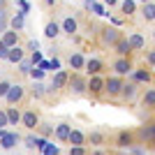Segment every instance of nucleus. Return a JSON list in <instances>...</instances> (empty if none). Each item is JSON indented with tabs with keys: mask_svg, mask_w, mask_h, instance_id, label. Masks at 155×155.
<instances>
[{
	"mask_svg": "<svg viewBox=\"0 0 155 155\" xmlns=\"http://www.w3.org/2000/svg\"><path fill=\"white\" fill-rule=\"evenodd\" d=\"M21 97H23V88H21V86H12L9 93H7V102H9V104H16Z\"/></svg>",
	"mask_w": 155,
	"mask_h": 155,
	"instance_id": "obj_1",
	"label": "nucleus"
},
{
	"mask_svg": "<svg viewBox=\"0 0 155 155\" xmlns=\"http://www.w3.org/2000/svg\"><path fill=\"white\" fill-rule=\"evenodd\" d=\"M19 141V137L16 134H12V132H5L2 134V139H0V146L2 148H14V143Z\"/></svg>",
	"mask_w": 155,
	"mask_h": 155,
	"instance_id": "obj_2",
	"label": "nucleus"
},
{
	"mask_svg": "<svg viewBox=\"0 0 155 155\" xmlns=\"http://www.w3.org/2000/svg\"><path fill=\"white\" fill-rule=\"evenodd\" d=\"M21 123L26 125V127H37V116H35V114H32V111H28V114H23V116H21Z\"/></svg>",
	"mask_w": 155,
	"mask_h": 155,
	"instance_id": "obj_3",
	"label": "nucleus"
},
{
	"mask_svg": "<svg viewBox=\"0 0 155 155\" xmlns=\"http://www.w3.org/2000/svg\"><path fill=\"white\" fill-rule=\"evenodd\" d=\"M21 58H23V51H21L19 46H12L9 53H7V60L9 63H21Z\"/></svg>",
	"mask_w": 155,
	"mask_h": 155,
	"instance_id": "obj_4",
	"label": "nucleus"
},
{
	"mask_svg": "<svg viewBox=\"0 0 155 155\" xmlns=\"http://www.w3.org/2000/svg\"><path fill=\"white\" fill-rule=\"evenodd\" d=\"M65 81H67V74H65V72H58V74L53 77L51 88H53V91H56V88H63V86H65Z\"/></svg>",
	"mask_w": 155,
	"mask_h": 155,
	"instance_id": "obj_5",
	"label": "nucleus"
},
{
	"mask_svg": "<svg viewBox=\"0 0 155 155\" xmlns=\"http://www.w3.org/2000/svg\"><path fill=\"white\" fill-rule=\"evenodd\" d=\"M104 86H107V91H109V93H118L120 88H123V84H120V79H109V81H107Z\"/></svg>",
	"mask_w": 155,
	"mask_h": 155,
	"instance_id": "obj_6",
	"label": "nucleus"
},
{
	"mask_svg": "<svg viewBox=\"0 0 155 155\" xmlns=\"http://www.w3.org/2000/svg\"><path fill=\"white\" fill-rule=\"evenodd\" d=\"M2 44L9 46V49L16 46V32H5V35H2Z\"/></svg>",
	"mask_w": 155,
	"mask_h": 155,
	"instance_id": "obj_7",
	"label": "nucleus"
},
{
	"mask_svg": "<svg viewBox=\"0 0 155 155\" xmlns=\"http://www.w3.org/2000/svg\"><path fill=\"white\" fill-rule=\"evenodd\" d=\"M70 143H72V146H81V143H84V134L77 132V130H72V132H70Z\"/></svg>",
	"mask_w": 155,
	"mask_h": 155,
	"instance_id": "obj_8",
	"label": "nucleus"
},
{
	"mask_svg": "<svg viewBox=\"0 0 155 155\" xmlns=\"http://www.w3.org/2000/svg\"><path fill=\"white\" fill-rule=\"evenodd\" d=\"M102 39H104V42H109V44H114V42H118V32L111 30V28H107L104 35H102Z\"/></svg>",
	"mask_w": 155,
	"mask_h": 155,
	"instance_id": "obj_9",
	"label": "nucleus"
},
{
	"mask_svg": "<svg viewBox=\"0 0 155 155\" xmlns=\"http://www.w3.org/2000/svg\"><path fill=\"white\" fill-rule=\"evenodd\" d=\"M70 125H58V127H56V137H58V139H70Z\"/></svg>",
	"mask_w": 155,
	"mask_h": 155,
	"instance_id": "obj_10",
	"label": "nucleus"
},
{
	"mask_svg": "<svg viewBox=\"0 0 155 155\" xmlns=\"http://www.w3.org/2000/svg\"><path fill=\"white\" fill-rule=\"evenodd\" d=\"M63 30L70 32V35H72V32H77V21H74V19H65L63 21Z\"/></svg>",
	"mask_w": 155,
	"mask_h": 155,
	"instance_id": "obj_11",
	"label": "nucleus"
},
{
	"mask_svg": "<svg viewBox=\"0 0 155 155\" xmlns=\"http://www.w3.org/2000/svg\"><path fill=\"white\" fill-rule=\"evenodd\" d=\"M127 42H130V46H132V49H141V46H143V37H141V35H132Z\"/></svg>",
	"mask_w": 155,
	"mask_h": 155,
	"instance_id": "obj_12",
	"label": "nucleus"
},
{
	"mask_svg": "<svg viewBox=\"0 0 155 155\" xmlns=\"http://www.w3.org/2000/svg\"><path fill=\"white\" fill-rule=\"evenodd\" d=\"M120 9H123V14H134V9H137L134 0H125L123 5H120Z\"/></svg>",
	"mask_w": 155,
	"mask_h": 155,
	"instance_id": "obj_13",
	"label": "nucleus"
},
{
	"mask_svg": "<svg viewBox=\"0 0 155 155\" xmlns=\"http://www.w3.org/2000/svg\"><path fill=\"white\" fill-rule=\"evenodd\" d=\"M12 28L14 30H21V28H23V12L16 14V16H12Z\"/></svg>",
	"mask_w": 155,
	"mask_h": 155,
	"instance_id": "obj_14",
	"label": "nucleus"
},
{
	"mask_svg": "<svg viewBox=\"0 0 155 155\" xmlns=\"http://www.w3.org/2000/svg\"><path fill=\"white\" fill-rule=\"evenodd\" d=\"M143 16H146V19H155V5L153 2H146V5H143Z\"/></svg>",
	"mask_w": 155,
	"mask_h": 155,
	"instance_id": "obj_15",
	"label": "nucleus"
},
{
	"mask_svg": "<svg viewBox=\"0 0 155 155\" xmlns=\"http://www.w3.org/2000/svg\"><path fill=\"white\" fill-rule=\"evenodd\" d=\"M102 86H104V84H102V79L93 77V79H91V84H88V88H91L93 93H97V91H102Z\"/></svg>",
	"mask_w": 155,
	"mask_h": 155,
	"instance_id": "obj_16",
	"label": "nucleus"
},
{
	"mask_svg": "<svg viewBox=\"0 0 155 155\" xmlns=\"http://www.w3.org/2000/svg\"><path fill=\"white\" fill-rule=\"evenodd\" d=\"M42 150H44V155H58V146H56V143H49V141L42 146Z\"/></svg>",
	"mask_w": 155,
	"mask_h": 155,
	"instance_id": "obj_17",
	"label": "nucleus"
},
{
	"mask_svg": "<svg viewBox=\"0 0 155 155\" xmlns=\"http://www.w3.org/2000/svg\"><path fill=\"white\" fill-rule=\"evenodd\" d=\"M116 72H118V74H127V72H130V63H127V60H118V63H116Z\"/></svg>",
	"mask_w": 155,
	"mask_h": 155,
	"instance_id": "obj_18",
	"label": "nucleus"
},
{
	"mask_svg": "<svg viewBox=\"0 0 155 155\" xmlns=\"http://www.w3.org/2000/svg\"><path fill=\"white\" fill-rule=\"evenodd\" d=\"M134 93H137V86H134V84H127V86H123V95L127 97V100H132V97H134Z\"/></svg>",
	"mask_w": 155,
	"mask_h": 155,
	"instance_id": "obj_19",
	"label": "nucleus"
},
{
	"mask_svg": "<svg viewBox=\"0 0 155 155\" xmlns=\"http://www.w3.org/2000/svg\"><path fill=\"white\" fill-rule=\"evenodd\" d=\"M141 137H143V139H153V141H155V125L143 127V130H141Z\"/></svg>",
	"mask_w": 155,
	"mask_h": 155,
	"instance_id": "obj_20",
	"label": "nucleus"
},
{
	"mask_svg": "<svg viewBox=\"0 0 155 155\" xmlns=\"http://www.w3.org/2000/svg\"><path fill=\"white\" fill-rule=\"evenodd\" d=\"M143 104H146V107H155V91H146V95H143Z\"/></svg>",
	"mask_w": 155,
	"mask_h": 155,
	"instance_id": "obj_21",
	"label": "nucleus"
},
{
	"mask_svg": "<svg viewBox=\"0 0 155 155\" xmlns=\"http://www.w3.org/2000/svg\"><path fill=\"white\" fill-rule=\"evenodd\" d=\"M100 70H102V63H100V60H88V72H91V74H97Z\"/></svg>",
	"mask_w": 155,
	"mask_h": 155,
	"instance_id": "obj_22",
	"label": "nucleus"
},
{
	"mask_svg": "<svg viewBox=\"0 0 155 155\" xmlns=\"http://www.w3.org/2000/svg\"><path fill=\"white\" fill-rule=\"evenodd\" d=\"M7 118H9V123H14V125H16V123L21 120V114H19L16 109H9V111H7Z\"/></svg>",
	"mask_w": 155,
	"mask_h": 155,
	"instance_id": "obj_23",
	"label": "nucleus"
},
{
	"mask_svg": "<svg viewBox=\"0 0 155 155\" xmlns=\"http://www.w3.org/2000/svg\"><path fill=\"white\" fill-rule=\"evenodd\" d=\"M70 65H72V67H77V70H79V67H84V58H81L79 53H74V56H72V58H70Z\"/></svg>",
	"mask_w": 155,
	"mask_h": 155,
	"instance_id": "obj_24",
	"label": "nucleus"
},
{
	"mask_svg": "<svg viewBox=\"0 0 155 155\" xmlns=\"http://www.w3.org/2000/svg\"><path fill=\"white\" fill-rule=\"evenodd\" d=\"M130 143H132V137H130L127 132H123V134L118 137V146H123V148H125V146H130Z\"/></svg>",
	"mask_w": 155,
	"mask_h": 155,
	"instance_id": "obj_25",
	"label": "nucleus"
},
{
	"mask_svg": "<svg viewBox=\"0 0 155 155\" xmlns=\"http://www.w3.org/2000/svg\"><path fill=\"white\" fill-rule=\"evenodd\" d=\"M44 35L46 37H56V35H58V26H56V23H49L46 30H44Z\"/></svg>",
	"mask_w": 155,
	"mask_h": 155,
	"instance_id": "obj_26",
	"label": "nucleus"
},
{
	"mask_svg": "<svg viewBox=\"0 0 155 155\" xmlns=\"http://www.w3.org/2000/svg\"><path fill=\"white\" fill-rule=\"evenodd\" d=\"M0 32H7V12L0 9Z\"/></svg>",
	"mask_w": 155,
	"mask_h": 155,
	"instance_id": "obj_27",
	"label": "nucleus"
},
{
	"mask_svg": "<svg viewBox=\"0 0 155 155\" xmlns=\"http://www.w3.org/2000/svg\"><path fill=\"white\" fill-rule=\"evenodd\" d=\"M130 49H132V46H130V42H118V53H120V56H125Z\"/></svg>",
	"mask_w": 155,
	"mask_h": 155,
	"instance_id": "obj_28",
	"label": "nucleus"
},
{
	"mask_svg": "<svg viewBox=\"0 0 155 155\" xmlns=\"http://www.w3.org/2000/svg\"><path fill=\"white\" fill-rule=\"evenodd\" d=\"M9 88H12V86L7 84V81H0V97H7V93H9Z\"/></svg>",
	"mask_w": 155,
	"mask_h": 155,
	"instance_id": "obj_29",
	"label": "nucleus"
},
{
	"mask_svg": "<svg viewBox=\"0 0 155 155\" xmlns=\"http://www.w3.org/2000/svg\"><path fill=\"white\" fill-rule=\"evenodd\" d=\"M134 79H137V81H148L150 74H148V72H134Z\"/></svg>",
	"mask_w": 155,
	"mask_h": 155,
	"instance_id": "obj_30",
	"label": "nucleus"
},
{
	"mask_svg": "<svg viewBox=\"0 0 155 155\" xmlns=\"http://www.w3.org/2000/svg\"><path fill=\"white\" fill-rule=\"evenodd\" d=\"M32 93H35V95H44V86H42V84H39V81H35V86H32Z\"/></svg>",
	"mask_w": 155,
	"mask_h": 155,
	"instance_id": "obj_31",
	"label": "nucleus"
},
{
	"mask_svg": "<svg viewBox=\"0 0 155 155\" xmlns=\"http://www.w3.org/2000/svg\"><path fill=\"white\" fill-rule=\"evenodd\" d=\"M30 74H32V79H35V81H39V79L44 77V70H39V67H37V70H30Z\"/></svg>",
	"mask_w": 155,
	"mask_h": 155,
	"instance_id": "obj_32",
	"label": "nucleus"
},
{
	"mask_svg": "<svg viewBox=\"0 0 155 155\" xmlns=\"http://www.w3.org/2000/svg\"><path fill=\"white\" fill-rule=\"evenodd\" d=\"M9 123V118H7V111H0V127H5Z\"/></svg>",
	"mask_w": 155,
	"mask_h": 155,
	"instance_id": "obj_33",
	"label": "nucleus"
},
{
	"mask_svg": "<svg viewBox=\"0 0 155 155\" xmlns=\"http://www.w3.org/2000/svg\"><path fill=\"white\" fill-rule=\"evenodd\" d=\"M93 12H95L97 16H107V14H104V7H102V5H97V2H95V7H93Z\"/></svg>",
	"mask_w": 155,
	"mask_h": 155,
	"instance_id": "obj_34",
	"label": "nucleus"
},
{
	"mask_svg": "<svg viewBox=\"0 0 155 155\" xmlns=\"http://www.w3.org/2000/svg\"><path fill=\"white\" fill-rule=\"evenodd\" d=\"M42 63V53L39 51H32V65H39Z\"/></svg>",
	"mask_w": 155,
	"mask_h": 155,
	"instance_id": "obj_35",
	"label": "nucleus"
},
{
	"mask_svg": "<svg viewBox=\"0 0 155 155\" xmlns=\"http://www.w3.org/2000/svg\"><path fill=\"white\" fill-rule=\"evenodd\" d=\"M32 70V63H28V60H21V72H30Z\"/></svg>",
	"mask_w": 155,
	"mask_h": 155,
	"instance_id": "obj_36",
	"label": "nucleus"
},
{
	"mask_svg": "<svg viewBox=\"0 0 155 155\" xmlns=\"http://www.w3.org/2000/svg\"><path fill=\"white\" fill-rule=\"evenodd\" d=\"M7 53H9V46H5L0 42V58H7Z\"/></svg>",
	"mask_w": 155,
	"mask_h": 155,
	"instance_id": "obj_37",
	"label": "nucleus"
},
{
	"mask_svg": "<svg viewBox=\"0 0 155 155\" xmlns=\"http://www.w3.org/2000/svg\"><path fill=\"white\" fill-rule=\"evenodd\" d=\"M39 70H53V67H51V60H42V63H39Z\"/></svg>",
	"mask_w": 155,
	"mask_h": 155,
	"instance_id": "obj_38",
	"label": "nucleus"
},
{
	"mask_svg": "<svg viewBox=\"0 0 155 155\" xmlns=\"http://www.w3.org/2000/svg\"><path fill=\"white\" fill-rule=\"evenodd\" d=\"M70 155H84V148H81V146H74V148L70 150Z\"/></svg>",
	"mask_w": 155,
	"mask_h": 155,
	"instance_id": "obj_39",
	"label": "nucleus"
},
{
	"mask_svg": "<svg viewBox=\"0 0 155 155\" xmlns=\"http://www.w3.org/2000/svg\"><path fill=\"white\" fill-rule=\"evenodd\" d=\"M19 7H21V12H28V2L26 0H19Z\"/></svg>",
	"mask_w": 155,
	"mask_h": 155,
	"instance_id": "obj_40",
	"label": "nucleus"
},
{
	"mask_svg": "<svg viewBox=\"0 0 155 155\" xmlns=\"http://www.w3.org/2000/svg\"><path fill=\"white\" fill-rule=\"evenodd\" d=\"M37 49H39V42H37V39H32V42H30V51H37Z\"/></svg>",
	"mask_w": 155,
	"mask_h": 155,
	"instance_id": "obj_41",
	"label": "nucleus"
},
{
	"mask_svg": "<svg viewBox=\"0 0 155 155\" xmlns=\"http://www.w3.org/2000/svg\"><path fill=\"white\" fill-rule=\"evenodd\" d=\"M51 67H53V70H58V67H60V60L58 58H51Z\"/></svg>",
	"mask_w": 155,
	"mask_h": 155,
	"instance_id": "obj_42",
	"label": "nucleus"
},
{
	"mask_svg": "<svg viewBox=\"0 0 155 155\" xmlns=\"http://www.w3.org/2000/svg\"><path fill=\"white\" fill-rule=\"evenodd\" d=\"M95 7V0H86V9H93Z\"/></svg>",
	"mask_w": 155,
	"mask_h": 155,
	"instance_id": "obj_43",
	"label": "nucleus"
},
{
	"mask_svg": "<svg viewBox=\"0 0 155 155\" xmlns=\"http://www.w3.org/2000/svg\"><path fill=\"white\" fill-rule=\"evenodd\" d=\"M148 63H150V65H155V51H150V53H148Z\"/></svg>",
	"mask_w": 155,
	"mask_h": 155,
	"instance_id": "obj_44",
	"label": "nucleus"
},
{
	"mask_svg": "<svg viewBox=\"0 0 155 155\" xmlns=\"http://www.w3.org/2000/svg\"><path fill=\"white\" fill-rule=\"evenodd\" d=\"M91 141H95V143H100V141H102V137H100V134H93V137H91Z\"/></svg>",
	"mask_w": 155,
	"mask_h": 155,
	"instance_id": "obj_45",
	"label": "nucleus"
},
{
	"mask_svg": "<svg viewBox=\"0 0 155 155\" xmlns=\"http://www.w3.org/2000/svg\"><path fill=\"white\" fill-rule=\"evenodd\" d=\"M104 2H107V5H116V0H104Z\"/></svg>",
	"mask_w": 155,
	"mask_h": 155,
	"instance_id": "obj_46",
	"label": "nucleus"
},
{
	"mask_svg": "<svg viewBox=\"0 0 155 155\" xmlns=\"http://www.w3.org/2000/svg\"><path fill=\"white\" fill-rule=\"evenodd\" d=\"M141 2H150V0H141Z\"/></svg>",
	"mask_w": 155,
	"mask_h": 155,
	"instance_id": "obj_47",
	"label": "nucleus"
},
{
	"mask_svg": "<svg viewBox=\"0 0 155 155\" xmlns=\"http://www.w3.org/2000/svg\"><path fill=\"white\" fill-rule=\"evenodd\" d=\"M2 2H5V0H0V5H2Z\"/></svg>",
	"mask_w": 155,
	"mask_h": 155,
	"instance_id": "obj_48",
	"label": "nucleus"
},
{
	"mask_svg": "<svg viewBox=\"0 0 155 155\" xmlns=\"http://www.w3.org/2000/svg\"><path fill=\"white\" fill-rule=\"evenodd\" d=\"M95 155H102V153H95Z\"/></svg>",
	"mask_w": 155,
	"mask_h": 155,
	"instance_id": "obj_49",
	"label": "nucleus"
},
{
	"mask_svg": "<svg viewBox=\"0 0 155 155\" xmlns=\"http://www.w3.org/2000/svg\"><path fill=\"white\" fill-rule=\"evenodd\" d=\"M153 143H155V141H153Z\"/></svg>",
	"mask_w": 155,
	"mask_h": 155,
	"instance_id": "obj_50",
	"label": "nucleus"
}]
</instances>
